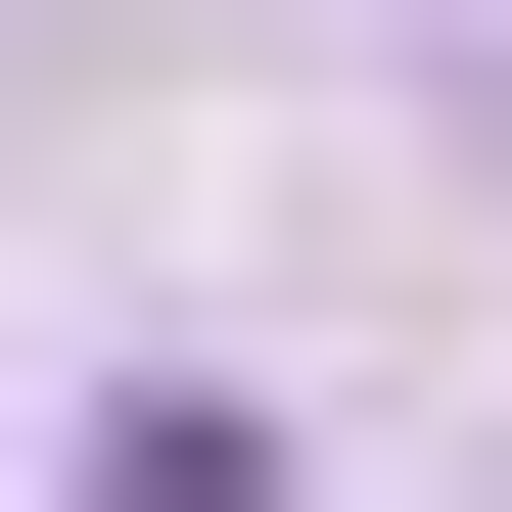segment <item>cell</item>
<instances>
[{
    "mask_svg": "<svg viewBox=\"0 0 512 512\" xmlns=\"http://www.w3.org/2000/svg\"><path fill=\"white\" fill-rule=\"evenodd\" d=\"M47 512H280V419H233V373H140V419H94Z\"/></svg>",
    "mask_w": 512,
    "mask_h": 512,
    "instance_id": "cell-1",
    "label": "cell"
}]
</instances>
